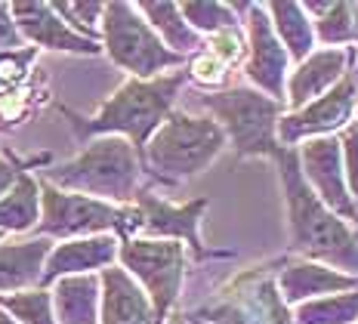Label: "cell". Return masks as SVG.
<instances>
[{"label":"cell","instance_id":"9a60e30c","mask_svg":"<svg viewBox=\"0 0 358 324\" xmlns=\"http://www.w3.org/2000/svg\"><path fill=\"white\" fill-rule=\"evenodd\" d=\"M139 198V213H143V229L152 232V235H164L170 241H179L185 238L192 244L195 256H207L204 247H201V238H198V223H201V213L207 210V201H192L185 207H173V204H164L155 195L148 192H136Z\"/></svg>","mask_w":358,"mask_h":324},{"label":"cell","instance_id":"d6a6232c","mask_svg":"<svg viewBox=\"0 0 358 324\" xmlns=\"http://www.w3.org/2000/svg\"><path fill=\"white\" fill-rule=\"evenodd\" d=\"M16 179H19V170L13 167L10 161H3V157H0V195H3L6 188H13Z\"/></svg>","mask_w":358,"mask_h":324},{"label":"cell","instance_id":"484cf974","mask_svg":"<svg viewBox=\"0 0 358 324\" xmlns=\"http://www.w3.org/2000/svg\"><path fill=\"white\" fill-rule=\"evenodd\" d=\"M0 309H6L19 324H56L53 300H50L47 290L13 293V297H3V293H0Z\"/></svg>","mask_w":358,"mask_h":324},{"label":"cell","instance_id":"603a6c76","mask_svg":"<svg viewBox=\"0 0 358 324\" xmlns=\"http://www.w3.org/2000/svg\"><path fill=\"white\" fill-rule=\"evenodd\" d=\"M139 13H145L148 16V25H152V31L158 34L161 31V41L167 50H173L176 56H182V52L201 47L198 34L192 31L189 25H185L182 13H179L176 3H136Z\"/></svg>","mask_w":358,"mask_h":324},{"label":"cell","instance_id":"5bb4252c","mask_svg":"<svg viewBox=\"0 0 358 324\" xmlns=\"http://www.w3.org/2000/svg\"><path fill=\"white\" fill-rule=\"evenodd\" d=\"M117 256V241L111 235H93V238H74L50 251L43 262L41 284H56L59 278L84 275L93 269H108Z\"/></svg>","mask_w":358,"mask_h":324},{"label":"cell","instance_id":"cb8c5ba5","mask_svg":"<svg viewBox=\"0 0 358 324\" xmlns=\"http://www.w3.org/2000/svg\"><path fill=\"white\" fill-rule=\"evenodd\" d=\"M306 13H315L312 31L322 43H352L358 41V3H306Z\"/></svg>","mask_w":358,"mask_h":324},{"label":"cell","instance_id":"f1b7e54d","mask_svg":"<svg viewBox=\"0 0 358 324\" xmlns=\"http://www.w3.org/2000/svg\"><path fill=\"white\" fill-rule=\"evenodd\" d=\"M37 59V50L34 47H22V50H6L0 52V93H6V90L19 87L22 80L28 78V69H31V62Z\"/></svg>","mask_w":358,"mask_h":324},{"label":"cell","instance_id":"ffe728a7","mask_svg":"<svg viewBox=\"0 0 358 324\" xmlns=\"http://www.w3.org/2000/svg\"><path fill=\"white\" fill-rule=\"evenodd\" d=\"M56 315L62 324H99V278L93 275H69L59 278L53 288Z\"/></svg>","mask_w":358,"mask_h":324},{"label":"cell","instance_id":"8fae6325","mask_svg":"<svg viewBox=\"0 0 358 324\" xmlns=\"http://www.w3.org/2000/svg\"><path fill=\"white\" fill-rule=\"evenodd\" d=\"M300 161V173L306 185L318 195V201L334 210L340 220H355L358 223V207L346 188V176H343V152L337 136H318L306 139V146L296 152Z\"/></svg>","mask_w":358,"mask_h":324},{"label":"cell","instance_id":"30bf717a","mask_svg":"<svg viewBox=\"0 0 358 324\" xmlns=\"http://www.w3.org/2000/svg\"><path fill=\"white\" fill-rule=\"evenodd\" d=\"M232 290L235 297L229 303L204 309L201 315H207L213 324H294L268 269H250L238 278Z\"/></svg>","mask_w":358,"mask_h":324},{"label":"cell","instance_id":"d590c367","mask_svg":"<svg viewBox=\"0 0 358 324\" xmlns=\"http://www.w3.org/2000/svg\"><path fill=\"white\" fill-rule=\"evenodd\" d=\"M352 78H355V84H358V69H355V74H352Z\"/></svg>","mask_w":358,"mask_h":324},{"label":"cell","instance_id":"4316f807","mask_svg":"<svg viewBox=\"0 0 358 324\" xmlns=\"http://www.w3.org/2000/svg\"><path fill=\"white\" fill-rule=\"evenodd\" d=\"M185 25L192 31H207V34H220L226 28H235V10L226 3H182L179 6Z\"/></svg>","mask_w":358,"mask_h":324},{"label":"cell","instance_id":"e0dca14e","mask_svg":"<svg viewBox=\"0 0 358 324\" xmlns=\"http://www.w3.org/2000/svg\"><path fill=\"white\" fill-rule=\"evenodd\" d=\"M349 62V50L331 47V50H318L312 56H306L300 62V69L290 74L287 80V96L294 108L315 102L318 96H324L334 84H340V78L346 74Z\"/></svg>","mask_w":358,"mask_h":324},{"label":"cell","instance_id":"4dcf8cb0","mask_svg":"<svg viewBox=\"0 0 358 324\" xmlns=\"http://www.w3.org/2000/svg\"><path fill=\"white\" fill-rule=\"evenodd\" d=\"M226 71H229L226 65H222L220 59H213L210 52H198V56L192 59V78L207 87H220L222 80H226Z\"/></svg>","mask_w":358,"mask_h":324},{"label":"cell","instance_id":"ba28073f","mask_svg":"<svg viewBox=\"0 0 358 324\" xmlns=\"http://www.w3.org/2000/svg\"><path fill=\"white\" fill-rule=\"evenodd\" d=\"M117 256L124 262V272L143 281V288L148 290V303L155 309V318L161 324L170 306L176 303L179 288H182V244L179 241H124Z\"/></svg>","mask_w":358,"mask_h":324},{"label":"cell","instance_id":"3957f363","mask_svg":"<svg viewBox=\"0 0 358 324\" xmlns=\"http://www.w3.org/2000/svg\"><path fill=\"white\" fill-rule=\"evenodd\" d=\"M222 146H226V133L216 120L173 111L145 142L143 161L164 183H179L210 167Z\"/></svg>","mask_w":358,"mask_h":324},{"label":"cell","instance_id":"d4e9b609","mask_svg":"<svg viewBox=\"0 0 358 324\" xmlns=\"http://www.w3.org/2000/svg\"><path fill=\"white\" fill-rule=\"evenodd\" d=\"M294 321L296 324H355L358 321V290L300 303Z\"/></svg>","mask_w":358,"mask_h":324},{"label":"cell","instance_id":"ac0fdd59","mask_svg":"<svg viewBox=\"0 0 358 324\" xmlns=\"http://www.w3.org/2000/svg\"><path fill=\"white\" fill-rule=\"evenodd\" d=\"M102 324H158L143 288L115 266L102 272Z\"/></svg>","mask_w":358,"mask_h":324},{"label":"cell","instance_id":"277c9868","mask_svg":"<svg viewBox=\"0 0 358 324\" xmlns=\"http://www.w3.org/2000/svg\"><path fill=\"white\" fill-rule=\"evenodd\" d=\"M53 188H74V192L96 195L111 201H130L139 183V161L136 148L121 136H99L71 161L47 170Z\"/></svg>","mask_w":358,"mask_h":324},{"label":"cell","instance_id":"836d02e7","mask_svg":"<svg viewBox=\"0 0 358 324\" xmlns=\"http://www.w3.org/2000/svg\"><path fill=\"white\" fill-rule=\"evenodd\" d=\"M0 324H16V321H13V318H10V315H6V312H0Z\"/></svg>","mask_w":358,"mask_h":324},{"label":"cell","instance_id":"2e32d148","mask_svg":"<svg viewBox=\"0 0 358 324\" xmlns=\"http://www.w3.org/2000/svg\"><path fill=\"white\" fill-rule=\"evenodd\" d=\"M278 290L285 303H309L322 293H349L358 290L355 275H343L337 269H327L322 262L296 260L287 262L278 275Z\"/></svg>","mask_w":358,"mask_h":324},{"label":"cell","instance_id":"52a82bcc","mask_svg":"<svg viewBox=\"0 0 358 324\" xmlns=\"http://www.w3.org/2000/svg\"><path fill=\"white\" fill-rule=\"evenodd\" d=\"M102 37L106 50L121 69L133 71L139 80L155 78L161 69L179 65L182 56L164 47V41L152 31L145 19H139V10L133 3H108L102 13Z\"/></svg>","mask_w":358,"mask_h":324},{"label":"cell","instance_id":"7c38bea8","mask_svg":"<svg viewBox=\"0 0 358 324\" xmlns=\"http://www.w3.org/2000/svg\"><path fill=\"white\" fill-rule=\"evenodd\" d=\"M250 22H248V43H250V59L244 65L248 78L257 84L268 99H278L285 96V78H287V50L281 47V41L275 37V28L268 22L266 3L248 6Z\"/></svg>","mask_w":358,"mask_h":324},{"label":"cell","instance_id":"8992f818","mask_svg":"<svg viewBox=\"0 0 358 324\" xmlns=\"http://www.w3.org/2000/svg\"><path fill=\"white\" fill-rule=\"evenodd\" d=\"M43 220L37 223L41 235L74 238V235H106L108 229L133 235L143 229V213L133 207H111L106 201L87 198V195H69L62 188L43 183Z\"/></svg>","mask_w":358,"mask_h":324},{"label":"cell","instance_id":"7402d4cb","mask_svg":"<svg viewBox=\"0 0 358 324\" xmlns=\"http://www.w3.org/2000/svg\"><path fill=\"white\" fill-rule=\"evenodd\" d=\"M37 213H41V188L31 176L19 173L13 188L0 198V229L25 232L37 223Z\"/></svg>","mask_w":358,"mask_h":324},{"label":"cell","instance_id":"4fadbf2b","mask_svg":"<svg viewBox=\"0 0 358 324\" xmlns=\"http://www.w3.org/2000/svg\"><path fill=\"white\" fill-rule=\"evenodd\" d=\"M10 13H13V22H16L22 41L28 37V41L41 43V47L65 50V52H87V56L99 52L96 41H87L71 25H65L62 16L53 10V3H13Z\"/></svg>","mask_w":358,"mask_h":324},{"label":"cell","instance_id":"d6986e66","mask_svg":"<svg viewBox=\"0 0 358 324\" xmlns=\"http://www.w3.org/2000/svg\"><path fill=\"white\" fill-rule=\"evenodd\" d=\"M47 256V238L22 241V244H0V290H22L31 288V284H41Z\"/></svg>","mask_w":358,"mask_h":324},{"label":"cell","instance_id":"44dd1931","mask_svg":"<svg viewBox=\"0 0 358 324\" xmlns=\"http://www.w3.org/2000/svg\"><path fill=\"white\" fill-rule=\"evenodd\" d=\"M268 22L275 28V37L287 47V56L303 62L306 56H312L315 47V31H312V19L300 3H266Z\"/></svg>","mask_w":358,"mask_h":324},{"label":"cell","instance_id":"e575fe53","mask_svg":"<svg viewBox=\"0 0 358 324\" xmlns=\"http://www.w3.org/2000/svg\"><path fill=\"white\" fill-rule=\"evenodd\" d=\"M173 324H192V321H185V318H182V315H179V318H176Z\"/></svg>","mask_w":358,"mask_h":324},{"label":"cell","instance_id":"9c48e42d","mask_svg":"<svg viewBox=\"0 0 358 324\" xmlns=\"http://www.w3.org/2000/svg\"><path fill=\"white\" fill-rule=\"evenodd\" d=\"M358 102V84L352 74H343L340 84H334L324 96L315 102L303 105V108L290 111L278 120V142L281 146H296L300 139H318V136H334L337 130L349 127L352 108Z\"/></svg>","mask_w":358,"mask_h":324},{"label":"cell","instance_id":"6da1fadb","mask_svg":"<svg viewBox=\"0 0 358 324\" xmlns=\"http://www.w3.org/2000/svg\"><path fill=\"white\" fill-rule=\"evenodd\" d=\"M278 164L290 213V247L296 253L343 269V275L358 278V232L349 229L346 220H340L334 210H327L306 185L294 148H285Z\"/></svg>","mask_w":358,"mask_h":324},{"label":"cell","instance_id":"83f0119b","mask_svg":"<svg viewBox=\"0 0 358 324\" xmlns=\"http://www.w3.org/2000/svg\"><path fill=\"white\" fill-rule=\"evenodd\" d=\"M53 10L62 16L65 25L71 22V25L78 28L80 37L93 41V37H96V25H99L106 6H102V3H53Z\"/></svg>","mask_w":358,"mask_h":324},{"label":"cell","instance_id":"1f68e13d","mask_svg":"<svg viewBox=\"0 0 358 324\" xmlns=\"http://www.w3.org/2000/svg\"><path fill=\"white\" fill-rule=\"evenodd\" d=\"M6 50H22V34L13 22V13L6 3H0V52Z\"/></svg>","mask_w":358,"mask_h":324},{"label":"cell","instance_id":"7a4b0ae2","mask_svg":"<svg viewBox=\"0 0 358 324\" xmlns=\"http://www.w3.org/2000/svg\"><path fill=\"white\" fill-rule=\"evenodd\" d=\"M185 84V74L176 71L170 78L155 80H127L111 99L99 108V115L80 120L74 118L78 136H127L136 152H143L148 136L164 124L176 102V93Z\"/></svg>","mask_w":358,"mask_h":324},{"label":"cell","instance_id":"5b68a950","mask_svg":"<svg viewBox=\"0 0 358 324\" xmlns=\"http://www.w3.org/2000/svg\"><path fill=\"white\" fill-rule=\"evenodd\" d=\"M201 105L216 115V124L232 139L238 157L263 155L278 161L285 146L278 142V120L285 118V102L268 99L250 87H232L226 93H204Z\"/></svg>","mask_w":358,"mask_h":324},{"label":"cell","instance_id":"f546056e","mask_svg":"<svg viewBox=\"0 0 358 324\" xmlns=\"http://www.w3.org/2000/svg\"><path fill=\"white\" fill-rule=\"evenodd\" d=\"M340 152H343V176H346V183H349L346 188L355 195V201H358V124L343 127Z\"/></svg>","mask_w":358,"mask_h":324}]
</instances>
